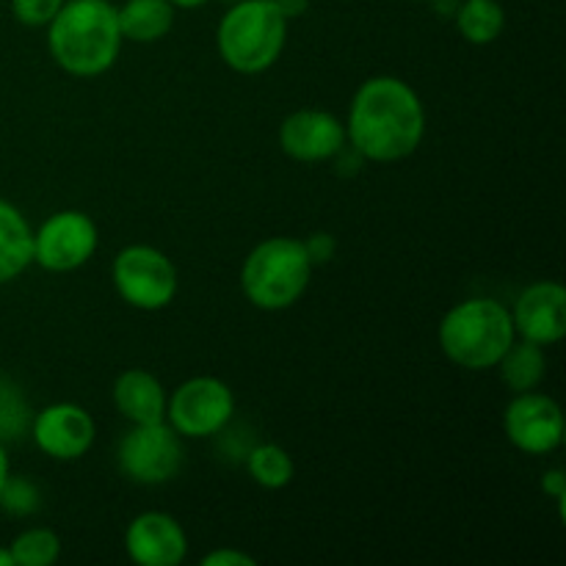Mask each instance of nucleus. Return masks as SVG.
<instances>
[{"label":"nucleus","instance_id":"nucleus-1","mask_svg":"<svg viewBox=\"0 0 566 566\" xmlns=\"http://www.w3.org/2000/svg\"><path fill=\"white\" fill-rule=\"evenodd\" d=\"M346 144L370 164H398L418 153L426 136L420 94L396 75L359 83L348 105Z\"/></svg>","mask_w":566,"mask_h":566},{"label":"nucleus","instance_id":"nucleus-2","mask_svg":"<svg viewBox=\"0 0 566 566\" xmlns=\"http://www.w3.org/2000/svg\"><path fill=\"white\" fill-rule=\"evenodd\" d=\"M122 44L111 0H64L48 25L50 59L72 77L105 75L119 59Z\"/></svg>","mask_w":566,"mask_h":566},{"label":"nucleus","instance_id":"nucleus-3","mask_svg":"<svg viewBox=\"0 0 566 566\" xmlns=\"http://www.w3.org/2000/svg\"><path fill=\"white\" fill-rule=\"evenodd\" d=\"M517 332L512 313L497 298L475 296L453 304L440 321L437 340L448 363L462 370H490L506 354Z\"/></svg>","mask_w":566,"mask_h":566},{"label":"nucleus","instance_id":"nucleus-4","mask_svg":"<svg viewBox=\"0 0 566 566\" xmlns=\"http://www.w3.org/2000/svg\"><path fill=\"white\" fill-rule=\"evenodd\" d=\"M291 20L274 0H238L216 28L221 61L238 75H260L282 59Z\"/></svg>","mask_w":566,"mask_h":566},{"label":"nucleus","instance_id":"nucleus-5","mask_svg":"<svg viewBox=\"0 0 566 566\" xmlns=\"http://www.w3.org/2000/svg\"><path fill=\"white\" fill-rule=\"evenodd\" d=\"M313 269L304 243L291 235L260 241L241 265V291L252 307L263 313H282L302 302Z\"/></svg>","mask_w":566,"mask_h":566},{"label":"nucleus","instance_id":"nucleus-6","mask_svg":"<svg viewBox=\"0 0 566 566\" xmlns=\"http://www.w3.org/2000/svg\"><path fill=\"white\" fill-rule=\"evenodd\" d=\"M111 282L122 302L142 313L166 310L177 296V269L171 258L147 243H130L119 249L111 263Z\"/></svg>","mask_w":566,"mask_h":566},{"label":"nucleus","instance_id":"nucleus-7","mask_svg":"<svg viewBox=\"0 0 566 566\" xmlns=\"http://www.w3.org/2000/svg\"><path fill=\"white\" fill-rule=\"evenodd\" d=\"M235 418V392L216 376H193L177 385L166 401V423L182 440H210Z\"/></svg>","mask_w":566,"mask_h":566},{"label":"nucleus","instance_id":"nucleus-8","mask_svg":"<svg viewBox=\"0 0 566 566\" xmlns=\"http://www.w3.org/2000/svg\"><path fill=\"white\" fill-rule=\"evenodd\" d=\"M116 464L138 486L169 484L182 468V437L166 420L130 426L116 448Z\"/></svg>","mask_w":566,"mask_h":566},{"label":"nucleus","instance_id":"nucleus-9","mask_svg":"<svg viewBox=\"0 0 566 566\" xmlns=\"http://www.w3.org/2000/svg\"><path fill=\"white\" fill-rule=\"evenodd\" d=\"M99 247V230L83 210H59L33 230V263L50 274L83 269Z\"/></svg>","mask_w":566,"mask_h":566},{"label":"nucleus","instance_id":"nucleus-10","mask_svg":"<svg viewBox=\"0 0 566 566\" xmlns=\"http://www.w3.org/2000/svg\"><path fill=\"white\" fill-rule=\"evenodd\" d=\"M503 431L520 453L547 457L564 442V412L547 392H514L503 412Z\"/></svg>","mask_w":566,"mask_h":566},{"label":"nucleus","instance_id":"nucleus-11","mask_svg":"<svg viewBox=\"0 0 566 566\" xmlns=\"http://www.w3.org/2000/svg\"><path fill=\"white\" fill-rule=\"evenodd\" d=\"M39 451L55 462H77L86 457L97 437V426L81 403L59 401L39 409L31 420V431Z\"/></svg>","mask_w":566,"mask_h":566},{"label":"nucleus","instance_id":"nucleus-12","mask_svg":"<svg viewBox=\"0 0 566 566\" xmlns=\"http://www.w3.org/2000/svg\"><path fill=\"white\" fill-rule=\"evenodd\" d=\"M280 147L298 164H324L346 149V125L332 111H293L280 125Z\"/></svg>","mask_w":566,"mask_h":566},{"label":"nucleus","instance_id":"nucleus-13","mask_svg":"<svg viewBox=\"0 0 566 566\" xmlns=\"http://www.w3.org/2000/svg\"><path fill=\"white\" fill-rule=\"evenodd\" d=\"M512 324L517 337L536 346H556L566 335V291L562 282L542 280L525 287L517 296Z\"/></svg>","mask_w":566,"mask_h":566},{"label":"nucleus","instance_id":"nucleus-14","mask_svg":"<svg viewBox=\"0 0 566 566\" xmlns=\"http://www.w3.org/2000/svg\"><path fill=\"white\" fill-rule=\"evenodd\" d=\"M125 551L138 566H180L188 556V534L171 514L142 512L127 525Z\"/></svg>","mask_w":566,"mask_h":566},{"label":"nucleus","instance_id":"nucleus-15","mask_svg":"<svg viewBox=\"0 0 566 566\" xmlns=\"http://www.w3.org/2000/svg\"><path fill=\"white\" fill-rule=\"evenodd\" d=\"M166 401H169V392L149 370L130 368L116 376L114 407L130 426L166 420Z\"/></svg>","mask_w":566,"mask_h":566},{"label":"nucleus","instance_id":"nucleus-16","mask_svg":"<svg viewBox=\"0 0 566 566\" xmlns=\"http://www.w3.org/2000/svg\"><path fill=\"white\" fill-rule=\"evenodd\" d=\"M33 265V227L20 208L0 197V285H9Z\"/></svg>","mask_w":566,"mask_h":566},{"label":"nucleus","instance_id":"nucleus-17","mask_svg":"<svg viewBox=\"0 0 566 566\" xmlns=\"http://www.w3.org/2000/svg\"><path fill=\"white\" fill-rule=\"evenodd\" d=\"M175 11L169 0H125L116 6L122 39L133 44L160 42L175 28Z\"/></svg>","mask_w":566,"mask_h":566},{"label":"nucleus","instance_id":"nucleus-18","mask_svg":"<svg viewBox=\"0 0 566 566\" xmlns=\"http://www.w3.org/2000/svg\"><path fill=\"white\" fill-rule=\"evenodd\" d=\"M495 368L501 370L503 385L512 392L539 390V385L547 376L545 346H536V343L523 340V337H514V343L497 359Z\"/></svg>","mask_w":566,"mask_h":566},{"label":"nucleus","instance_id":"nucleus-19","mask_svg":"<svg viewBox=\"0 0 566 566\" xmlns=\"http://www.w3.org/2000/svg\"><path fill=\"white\" fill-rule=\"evenodd\" d=\"M457 28L464 42L484 48L501 39L506 28V11L497 0H462L457 9Z\"/></svg>","mask_w":566,"mask_h":566},{"label":"nucleus","instance_id":"nucleus-20","mask_svg":"<svg viewBox=\"0 0 566 566\" xmlns=\"http://www.w3.org/2000/svg\"><path fill=\"white\" fill-rule=\"evenodd\" d=\"M247 473L263 490H285L296 475V462L276 442H263L247 453Z\"/></svg>","mask_w":566,"mask_h":566},{"label":"nucleus","instance_id":"nucleus-21","mask_svg":"<svg viewBox=\"0 0 566 566\" xmlns=\"http://www.w3.org/2000/svg\"><path fill=\"white\" fill-rule=\"evenodd\" d=\"M14 566H50L61 556V536L50 528H28L9 545Z\"/></svg>","mask_w":566,"mask_h":566},{"label":"nucleus","instance_id":"nucleus-22","mask_svg":"<svg viewBox=\"0 0 566 566\" xmlns=\"http://www.w3.org/2000/svg\"><path fill=\"white\" fill-rule=\"evenodd\" d=\"M33 412L28 407V398L11 379L0 376V440H20L31 431Z\"/></svg>","mask_w":566,"mask_h":566},{"label":"nucleus","instance_id":"nucleus-23","mask_svg":"<svg viewBox=\"0 0 566 566\" xmlns=\"http://www.w3.org/2000/svg\"><path fill=\"white\" fill-rule=\"evenodd\" d=\"M0 509L9 517H31L42 509V492L28 475L9 473V479L0 484Z\"/></svg>","mask_w":566,"mask_h":566},{"label":"nucleus","instance_id":"nucleus-24","mask_svg":"<svg viewBox=\"0 0 566 566\" xmlns=\"http://www.w3.org/2000/svg\"><path fill=\"white\" fill-rule=\"evenodd\" d=\"M64 0H11V14L25 28H48Z\"/></svg>","mask_w":566,"mask_h":566},{"label":"nucleus","instance_id":"nucleus-25","mask_svg":"<svg viewBox=\"0 0 566 566\" xmlns=\"http://www.w3.org/2000/svg\"><path fill=\"white\" fill-rule=\"evenodd\" d=\"M304 252H307L310 263L313 265H326L332 263V258L337 254V238L329 232H313L310 238H304Z\"/></svg>","mask_w":566,"mask_h":566},{"label":"nucleus","instance_id":"nucleus-26","mask_svg":"<svg viewBox=\"0 0 566 566\" xmlns=\"http://www.w3.org/2000/svg\"><path fill=\"white\" fill-rule=\"evenodd\" d=\"M249 553L232 551V547H219V551H210L208 556H202V566H254Z\"/></svg>","mask_w":566,"mask_h":566},{"label":"nucleus","instance_id":"nucleus-27","mask_svg":"<svg viewBox=\"0 0 566 566\" xmlns=\"http://www.w3.org/2000/svg\"><path fill=\"white\" fill-rule=\"evenodd\" d=\"M542 490H545V495H551L553 501L558 503V509H562V517H564V501H566V473L562 468H553L547 470L545 475H542Z\"/></svg>","mask_w":566,"mask_h":566},{"label":"nucleus","instance_id":"nucleus-28","mask_svg":"<svg viewBox=\"0 0 566 566\" xmlns=\"http://www.w3.org/2000/svg\"><path fill=\"white\" fill-rule=\"evenodd\" d=\"M274 3L280 6V11L287 17V20H296V17L307 14L310 9V0H274Z\"/></svg>","mask_w":566,"mask_h":566},{"label":"nucleus","instance_id":"nucleus-29","mask_svg":"<svg viewBox=\"0 0 566 566\" xmlns=\"http://www.w3.org/2000/svg\"><path fill=\"white\" fill-rule=\"evenodd\" d=\"M9 473H11V459H9V451H6V442L0 440V484L9 479Z\"/></svg>","mask_w":566,"mask_h":566},{"label":"nucleus","instance_id":"nucleus-30","mask_svg":"<svg viewBox=\"0 0 566 566\" xmlns=\"http://www.w3.org/2000/svg\"><path fill=\"white\" fill-rule=\"evenodd\" d=\"M175 9H202V6H208L210 0H169Z\"/></svg>","mask_w":566,"mask_h":566},{"label":"nucleus","instance_id":"nucleus-31","mask_svg":"<svg viewBox=\"0 0 566 566\" xmlns=\"http://www.w3.org/2000/svg\"><path fill=\"white\" fill-rule=\"evenodd\" d=\"M0 566H14V558H11L9 547H0Z\"/></svg>","mask_w":566,"mask_h":566},{"label":"nucleus","instance_id":"nucleus-32","mask_svg":"<svg viewBox=\"0 0 566 566\" xmlns=\"http://www.w3.org/2000/svg\"><path fill=\"white\" fill-rule=\"evenodd\" d=\"M412 3H426V0H412Z\"/></svg>","mask_w":566,"mask_h":566}]
</instances>
